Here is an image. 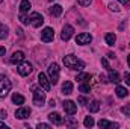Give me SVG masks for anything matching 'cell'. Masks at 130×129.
Returning a JSON list of instances; mask_svg holds the SVG:
<instances>
[{"instance_id":"obj_1","label":"cell","mask_w":130,"mask_h":129,"mask_svg":"<svg viewBox=\"0 0 130 129\" xmlns=\"http://www.w3.org/2000/svg\"><path fill=\"white\" fill-rule=\"evenodd\" d=\"M64 64L67 68H71V70H77V71H82L85 68V62L80 61L77 56L74 55H67L64 56Z\"/></svg>"},{"instance_id":"obj_2","label":"cell","mask_w":130,"mask_h":129,"mask_svg":"<svg viewBox=\"0 0 130 129\" xmlns=\"http://www.w3.org/2000/svg\"><path fill=\"white\" fill-rule=\"evenodd\" d=\"M11 81L5 76V74H0V97H6L8 93L11 91Z\"/></svg>"},{"instance_id":"obj_3","label":"cell","mask_w":130,"mask_h":129,"mask_svg":"<svg viewBox=\"0 0 130 129\" xmlns=\"http://www.w3.org/2000/svg\"><path fill=\"white\" fill-rule=\"evenodd\" d=\"M48 79H50V84H58V81H59V65L56 64V62H53V64H50L48 67Z\"/></svg>"},{"instance_id":"obj_4","label":"cell","mask_w":130,"mask_h":129,"mask_svg":"<svg viewBox=\"0 0 130 129\" xmlns=\"http://www.w3.org/2000/svg\"><path fill=\"white\" fill-rule=\"evenodd\" d=\"M32 90H33V103L36 106H42L44 102H45V93L38 90V88H35V87H32Z\"/></svg>"},{"instance_id":"obj_5","label":"cell","mask_w":130,"mask_h":129,"mask_svg":"<svg viewBox=\"0 0 130 129\" xmlns=\"http://www.w3.org/2000/svg\"><path fill=\"white\" fill-rule=\"evenodd\" d=\"M29 23L32 24L33 28H41L42 23H44V18H42V15L39 12H32L29 15Z\"/></svg>"},{"instance_id":"obj_6","label":"cell","mask_w":130,"mask_h":129,"mask_svg":"<svg viewBox=\"0 0 130 129\" xmlns=\"http://www.w3.org/2000/svg\"><path fill=\"white\" fill-rule=\"evenodd\" d=\"M32 64L30 62H20L18 67H17V71H18V74L20 76H27V74H30L32 73Z\"/></svg>"},{"instance_id":"obj_7","label":"cell","mask_w":130,"mask_h":129,"mask_svg":"<svg viewBox=\"0 0 130 129\" xmlns=\"http://www.w3.org/2000/svg\"><path fill=\"white\" fill-rule=\"evenodd\" d=\"M62 106H64V111L68 115H74L77 112V105L73 100H65L64 103H62Z\"/></svg>"},{"instance_id":"obj_8","label":"cell","mask_w":130,"mask_h":129,"mask_svg":"<svg viewBox=\"0 0 130 129\" xmlns=\"http://www.w3.org/2000/svg\"><path fill=\"white\" fill-rule=\"evenodd\" d=\"M53 38H55V32H53L52 28H44V29H42V32H41V40H42L44 43H50V41H53Z\"/></svg>"},{"instance_id":"obj_9","label":"cell","mask_w":130,"mask_h":129,"mask_svg":"<svg viewBox=\"0 0 130 129\" xmlns=\"http://www.w3.org/2000/svg\"><path fill=\"white\" fill-rule=\"evenodd\" d=\"M92 41V35L91 33H79L76 36V43L80 44V46H85V44H89Z\"/></svg>"},{"instance_id":"obj_10","label":"cell","mask_w":130,"mask_h":129,"mask_svg":"<svg viewBox=\"0 0 130 129\" xmlns=\"http://www.w3.org/2000/svg\"><path fill=\"white\" fill-rule=\"evenodd\" d=\"M38 84L42 87L44 91H48V90H50V85H52V84H50V79H47V76H45L44 73H39V74H38Z\"/></svg>"},{"instance_id":"obj_11","label":"cell","mask_w":130,"mask_h":129,"mask_svg":"<svg viewBox=\"0 0 130 129\" xmlns=\"http://www.w3.org/2000/svg\"><path fill=\"white\" fill-rule=\"evenodd\" d=\"M73 33H74V28H73L71 24H65L64 29H62V33H61V38H62L64 41H68V40L73 36Z\"/></svg>"},{"instance_id":"obj_12","label":"cell","mask_w":130,"mask_h":129,"mask_svg":"<svg viewBox=\"0 0 130 129\" xmlns=\"http://www.w3.org/2000/svg\"><path fill=\"white\" fill-rule=\"evenodd\" d=\"M23 61H24V53H23L21 50L14 52L12 56H11V59H9L11 64H20V62H23Z\"/></svg>"},{"instance_id":"obj_13","label":"cell","mask_w":130,"mask_h":129,"mask_svg":"<svg viewBox=\"0 0 130 129\" xmlns=\"http://www.w3.org/2000/svg\"><path fill=\"white\" fill-rule=\"evenodd\" d=\"M30 115V108H18L17 111H15V117L17 119H20V120H24V119H27Z\"/></svg>"},{"instance_id":"obj_14","label":"cell","mask_w":130,"mask_h":129,"mask_svg":"<svg viewBox=\"0 0 130 129\" xmlns=\"http://www.w3.org/2000/svg\"><path fill=\"white\" fill-rule=\"evenodd\" d=\"M48 119H50V122H52L53 125H56V126L64 125V119H62L61 114H58V112H50V114H48Z\"/></svg>"},{"instance_id":"obj_15","label":"cell","mask_w":130,"mask_h":129,"mask_svg":"<svg viewBox=\"0 0 130 129\" xmlns=\"http://www.w3.org/2000/svg\"><path fill=\"white\" fill-rule=\"evenodd\" d=\"M98 126H100L101 129H104V128H118L120 125H118V123H112V122H107V120L101 119V120L98 122Z\"/></svg>"},{"instance_id":"obj_16","label":"cell","mask_w":130,"mask_h":129,"mask_svg":"<svg viewBox=\"0 0 130 129\" xmlns=\"http://www.w3.org/2000/svg\"><path fill=\"white\" fill-rule=\"evenodd\" d=\"M62 93L64 94H71L73 93V82H70V81H65L64 85H62Z\"/></svg>"},{"instance_id":"obj_17","label":"cell","mask_w":130,"mask_h":129,"mask_svg":"<svg viewBox=\"0 0 130 129\" xmlns=\"http://www.w3.org/2000/svg\"><path fill=\"white\" fill-rule=\"evenodd\" d=\"M50 14H52L53 17H59V15L62 14V6H61V5H53V6L50 8Z\"/></svg>"},{"instance_id":"obj_18","label":"cell","mask_w":130,"mask_h":129,"mask_svg":"<svg viewBox=\"0 0 130 129\" xmlns=\"http://www.w3.org/2000/svg\"><path fill=\"white\" fill-rule=\"evenodd\" d=\"M29 9H30V2L29 0H21V3H20V12L26 14V12H29Z\"/></svg>"},{"instance_id":"obj_19","label":"cell","mask_w":130,"mask_h":129,"mask_svg":"<svg viewBox=\"0 0 130 129\" xmlns=\"http://www.w3.org/2000/svg\"><path fill=\"white\" fill-rule=\"evenodd\" d=\"M109 81L110 82H115V84H118L120 81H121V78H120V74L117 73V71H113L112 68L109 70Z\"/></svg>"},{"instance_id":"obj_20","label":"cell","mask_w":130,"mask_h":129,"mask_svg":"<svg viewBox=\"0 0 130 129\" xmlns=\"http://www.w3.org/2000/svg\"><path fill=\"white\" fill-rule=\"evenodd\" d=\"M115 93H117V96L118 97H126L127 94H129V91H127V88H124V87H121V85H118L117 87V90H115Z\"/></svg>"},{"instance_id":"obj_21","label":"cell","mask_w":130,"mask_h":129,"mask_svg":"<svg viewBox=\"0 0 130 129\" xmlns=\"http://www.w3.org/2000/svg\"><path fill=\"white\" fill-rule=\"evenodd\" d=\"M104 40H106V44L107 46H113L115 41H117V36H115V33H106Z\"/></svg>"},{"instance_id":"obj_22","label":"cell","mask_w":130,"mask_h":129,"mask_svg":"<svg viewBox=\"0 0 130 129\" xmlns=\"http://www.w3.org/2000/svg\"><path fill=\"white\" fill-rule=\"evenodd\" d=\"M12 102L15 105H23L24 103V97L21 96V94H18V93H14L12 94Z\"/></svg>"},{"instance_id":"obj_23","label":"cell","mask_w":130,"mask_h":129,"mask_svg":"<svg viewBox=\"0 0 130 129\" xmlns=\"http://www.w3.org/2000/svg\"><path fill=\"white\" fill-rule=\"evenodd\" d=\"M77 81H80V82H89L91 81V74L89 73H80V74H77Z\"/></svg>"},{"instance_id":"obj_24","label":"cell","mask_w":130,"mask_h":129,"mask_svg":"<svg viewBox=\"0 0 130 129\" xmlns=\"http://www.w3.org/2000/svg\"><path fill=\"white\" fill-rule=\"evenodd\" d=\"M98 109H100V103H98L97 100H94V102L89 103V112H97Z\"/></svg>"},{"instance_id":"obj_25","label":"cell","mask_w":130,"mask_h":129,"mask_svg":"<svg viewBox=\"0 0 130 129\" xmlns=\"http://www.w3.org/2000/svg\"><path fill=\"white\" fill-rule=\"evenodd\" d=\"M8 36V26L0 24V40H5Z\"/></svg>"},{"instance_id":"obj_26","label":"cell","mask_w":130,"mask_h":129,"mask_svg":"<svg viewBox=\"0 0 130 129\" xmlns=\"http://www.w3.org/2000/svg\"><path fill=\"white\" fill-rule=\"evenodd\" d=\"M89 90H91V88H89V85H88V84H85V82H82V84H80V87H79V91H80V93H85V94H86V93H89Z\"/></svg>"},{"instance_id":"obj_27","label":"cell","mask_w":130,"mask_h":129,"mask_svg":"<svg viewBox=\"0 0 130 129\" xmlns=\"http://www.w3.org/2000/svg\"><path fill=\"white\" fill-rule=\"evenodd\" d=\"M83 125H85L86 128H92V126H94V119H92V117H86L85 122H83Z\"/></svg>"},{"instance_id":"obj_28","label":"cell","mask_w":130,"mask_h":129,"mask_svg":"<svg viewBox=\"0 0 130 129\" xmlns=\"http://www.w3.org/2000/svg\"><path fill=\"white\" fill-rule=\"evenodd\" d=\"M121 112H123L124 115L130 117V105H127V106H123V108H121Z\"/></svg>"},{"instance_id":"obj_29","label":"cell","mask_w":130,"mask_h":129,"mask_svg":"<svg viewBox=\"0 0 130 129\" xmlns=\"http://www.w3.org/2000/svg\"><path fill=\"white\" fill-rule=\"evenodd\" d=\"M109 9L113 11V12H118V11H120V8H118L117 3H109Z\"/></svg>"},{"instance_id":"obj_30","label":"cell","mask_w":130,"mask_h":129,"mask_svg":"<svg viewBox=\"0 0 130 129\" xmlns=\"http://www.w3.org/2000/svg\"><path fill=\"white\" fill-rule=\"evenodd\" d=\"M91 2H92V0H77V3H79L80 6H89Z\"/></svg>"},{"instance_id":"obj_31","label":"cell","mask_w":130,"mask_h":129,"mask_svg":"<svg viewBox=\"0 0 130 129\" xmlns=\"http://www.w3.org/2000/svg\"><path fill=\"white\" fill-rule=\"evenodd\" d=\"M101 64L104 65V68H106V70H107V71H109V70H110V65H109V62H107V61H106V58H101Z\"/></svg>"},{"instance_id":"obj_32","label":"cell","mask_w":130,"mask_h":129,"mask_svg":"<svg viewBox=\"0 0 130 129\" xmlns=\"http://www.w3.org/2000/svg\"><path fill=\"white\" fill-rule=\"evenodd\" d=\"M20 21H21V23H23V24H29V18H26V17H24V15H23V14H21V15H20Z\"/></svg>"},{"instance_id":"obj_33","label":"cell","mask_w":130,"mask_h":129,"mask_svg":"<svg viewBox=\"0 0 130 129\" xmlns=\"http://www.w3.org/2000/svg\"><path fill=\"white\" fill-rule=\"evenodd\" d=\"M77 102H79L80 105H86V103H88V100H86V99H85L83 96H80V97H79V99H77Z\"/></svg>"},{"instance_id":"obj_34","label":"cell","mask_w":130,"mask_h":129,"mask_svg":"<svg viewBox=\"0 0 130 129\" xmlns=\"http://www.w3.org/2000/svg\"><path fill=\"white\" fill-rule=\"evenodd\" d=\"M36 128L38 129H50V125H47V123H39Z\"/></svg>"},{"instance_id":"obj_35","label":"cell","mask_w":130,"mask_h":129,"mask_svg":"<svg viewBox=\"0 0 130 129\" xmlns=\"http://www.w3.org/2000/svg\"><path fill=\"white\" fill-rule=\"evenodd\" d=\"M124 81H126L127 85H130V73H126V74H124Z\"/></svg>"},{"instance_id":"obj_36","label":"cell","mask_w":130,"mask_h":129,"mask_svg":"<svg viewBox=\"0 0 130 129\" xmlns=\"http://www.w3.org/2000/svg\"><path fill=\"white\" fill-rule=\"evenodd\" d=\"M6 115H8V112L5 109H0V119H6Z\"/></svg>"},{"instance_id":"obj_37","label":"cell","mask_w":130,"mask_h":129,"mask_svg":"<svg viewBox=\"0 0 130 129\" xmlns=\"http://www.w3.org/2000/svg\"><path fill=\"white\" fill-rule=\"evenodd\" d=\"M118 2H120V3H123L124 6H129V5H130V0H118Z\"/></svg>"},{"instance_id":"obj_38","label":"cell","mask_w":130,"mask_h":129,"mask_svg":"<svg viewBox=\"0 0 130 129\" xmlns=\"http://www.w3.org/2000/svg\"><path fill=\"white\" fill-rule=\"evenodd\" d=\"M5 53H6V49L5 47H0V56H5Z\"/></svg>"},{"instance_id":"obj_39","label":"cell","mask_w":130,"mask_h":129,"mask_svg":"<svg viewBox=\"0 0 130 129\" xmlns=\"http://www.w3.org/2000/svg\"><path fill=\"white\" fill-rule=\"evenodd\" d=\"M0 128H5V129H8V126H6V125H5L3 122H0Z\"/></svg>"},{"instance_id":"obj_40","label":"cell","mask_w":130,"mask_h":129,"mask_svg":"<svg viewBox=\"0 0 130 129\" xmlns=\"http://www.w3.org/2000/svg\"><path fill=\"white\" fill-rule=\"evenodd\" d=\"M127 64H129V67H130V55L127 56Z\"/></svg>"},{"instance_id":"obj_41","label":"cell","mask_w":130,"mask_h":129,"mask_svg":"<svg viewBox=\"0 0 130 129\" xmlns=\"http://www.w3.org/2000/svg\"><path fill=\"white\" fill-rule=\"evenodd\" d=\"M2 2H3V0H0V3H2Z\"/></svg>"}]
</instances>
